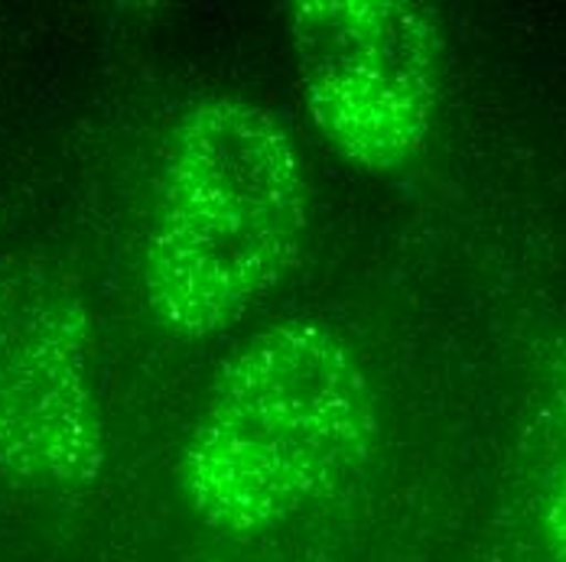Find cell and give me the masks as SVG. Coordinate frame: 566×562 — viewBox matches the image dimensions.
Returning a JSON list of instances; mask_svg holds the SVG:
<instances>
[{"instance_id": "1", "label": "cell", "mask_w": 566, "mask_h": 562, "mask_svg": "<svg viewBox=\"0 0 566 562\" xmlns=\"http://www.w3.org/2000/svg\"><path fill=\"white\" fill-rule=\"evenodd\" d=\"M378 433L368 371L316 319L277 322L219 374L189 433L179 488L216 533L274 530L333 498Z\"/></svg>"}, {"instance_id": "2", "label": "cell", "mask_w": 566, "mask_h": 562, "mask_svg": "<svg viewBox=\"0 0 566 562\" xmlns=\"http://www.w3.org/2000/svg\"><path fill=\"white\" fill-rule=\"evenodd\" d=\"M310 189L290 130L244 98H206L172 137L144 257L154 316L179 338L241 319L293 271Z\"/></svg>"}, {"instance_id": "3", "label": "cell", "mask_w": 566, "mask_h": 562, "mask_svg": "<svg viewBox=\"0 0 566 562\" xmlns=\"http://www.w3.org/2000/svg\"><path fill=\"white\" fill-rule=\"evenodd\" d=\"M290 36L313 124L345 163L395 172L427 150L447 53L433 7L303 0Z\"/></svg>"}, {"instance_id": "4", "label": "cell", "mask_w": 566, "mask_h": 562, "mask_svg": "<svg viewBox=\"0 0 566 562\" xmlns=\"http://www.w3.org/2000/svg\"><path fill=\"white\" fill-rule=\"evenodd\" d=\"M85 316L40 299L0 336V471L40 488H85L105 468Z\"/></svg>"}, {"instance_id": "5", "label": "cell", "mask_w": 566, "mask_h": 562, "mask_svg": "<svg viewBox=\"0 0 566 562\" xmlns=\"http://www.w3.org/2000/svg\"><path fill=\"white\" fill-rule=\"evenodd\" d=\"M537 527L554 562H566V341L554 351L537 413Z\"/></svg>"}]
</instances>
